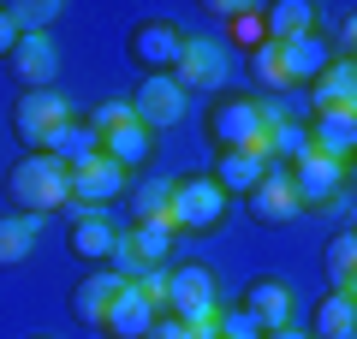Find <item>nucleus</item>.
Masks as SVG:
<instances>
[{
  "instance_id": "16",
  "label": "nucleus",
  "mask_w": 357,
  "mask_h": 339,
  "mask_svg": "<svg viewBox=\"0 0 357 339\" xmlns=\"http://www.w3.org/2000/svg\"><path fill=\"white\" fill-rule=\"evenodd\" d=\"M310 155H328V161L351 167V155H357V113H316V126H310Z\"/></svg>"
},
{
  "instance_id": "33",
  "label": "nucleus",
  "mask_w": 357,
  "mask_h": 339,
  "mask_svg": "<svg viewBox=\"0 0 357 339\" xmlns=\"http://www.w3.org/2000/svg\"><path fill=\"white\" fill-rule=\"evenodd\" d=\"M126 119H131V101H102V107L89 113V131H96V137H102V131L126 126Z\"/></svg>"
},
{
  "instance_id": "25",
  "label": "nucleus",
  "mask_w": 357,
  "mask_h": 339,
  "mask_svg": "<svg viewBox=\"0 0 357 339\" xmlns=\"http://www.w3.org/2000/svg\"><path fill=\"white\" fill-rule=\"evenodd\" d=\"M357 333V298L351 292H328V298L316 303V327H310V339H351Z\"/></svg>"
},
{
  "instance_id": "38",
  "label": "nucleus",
  "mask_w": 357,
  "mask_h": 339,
  "mask_svg": "<svg viewBox=\"0 0 357 339\" xmlns=\"http://www.w3.org/2000/svg\"><path fill=\"white\" fill-rule=\"evenodd\" d=\"M333 24H340V36H345V54H351V30H357V13H351V6H333Z\"/></svg>"
},
{
  "instance_id": "32",
  "label": "nucleus",
  "mask_w": 357,
  "mask_h": 339,
  "mask_svg": "<svg viewBox=\"0 0 357 339\" xmlns=\"http://www.w3.org/2000/svg\"><path fill=\"white\" fill-rule=\"evenodd\" d=\"M250 72H256V84H268V89H292V84H286V54H280V42H262V48L250 54Z\"/></svg>"
},
{
  "instance_id": "24",
  "label": "nucleus",
  "mask_w": 357,
  "mask_h": 339,
  "mask_svg": "<svg viewBox=\"0 0 357 339\" xmlns=\"http://www.w3.org/2000/svg\"><path fill=\"white\" fill-rule=\"evenodd\" d=\"M280 54H286V84H316L333 66V48L321 36H298V42H286Z\"/></svg>"
},
{
  "instance_id": "12",
  "label": "nucleus",
  "mask_w": 357,
  "mask_h": 339,
  "mask_svg": "<svg viewBox=\"0 0 357 339\" xmlns=\"http://www.w3.org/2000/svg\"><path fill=\"white\" fill-rule=\"evenodd\" d=\"M66 244H72L77 262H102L107 268V262H114V244H119V226L107 220L102 209H84L72 220V232H66Z\"/></svg>"
},
{
  "instance_id": "27",
  "label": "nucleus",
  "mask_w": 357,
  "mask_h": 339,
  "mask_svg": "<svg viewBox=\"0 0 357 339\" xmlns=\"http://www.w3.org/2000/svg\"><path fill=\"white\" fill-rule=\"evenodd\" d=\"M328 286L333 292H351L357 286V232H351V226L328 239Z\"/></svg>"
},
{
  "instance_id": "9",
  "label": "nucleus",
  "mask_w": 357,
  "mask_h": 339,
  "mask_svg": "<svg viewBox=\"0 0 357 339\" xmlns=\"http://www.w3.org/2000/svg\"><path fill=\"white\" fill-rule=\"evenodd\" d=\"M203 310H220L215 268H203V262L173 268V274H167V310H161V315H173V322H191V315H203Z\"/></svg>"
},
{
  "instance_id": "3",
  "label": "nucleus",
  "mask_w": 357,
  "mask_h": 339,
  "mask_svg": "<svg viewBox=\"0 0 357 339\" xmlns=\"http://www.w3.org/2000/svg\"><path fill=\"white\" fill-rule=\"evenodd\" d=\"M286 179H292L298 209H340V202L351 197V167L328 161V155H304V161H292Z\"/></svg>"
},
{
  "instance_id": "30",
  "label": "nucleus",
  "mask_w": 357,
  "mask_h": 339,
  "mask_svg": "<svg viewBox=\"0 0 357 339\" xmlns=\"http://www.w3.org/2000/svg\"><path fill=\"white\" fill-rule=\"evenodd\" d=\"M227 24H232V42H238L244 54H256L268 42V24H262V6H232L227 13Z\"/></svg>"
},
{
  "instance_id": "21",
  "label": "nucleus",
  "mask_w": 357,
  "mask_h": 339,
  "mask_svg": "<svg viewBox=\"0 0 357 339\" xmlns=\"http://www.w3.org/2000/svg\"><path fill=\"white\" fill-rule=\"evenodd\" d=\"M155 155V137L137 126V119H126V126H114V131H102V161H114L119 173H131V167H143Z\"/></svg>"
},
{
  "instance_id": "5",
  "label": "nucleus",
  "mask_w": 357,
  "mask_h": 339,
  "mask_svg": "<svg viewBox=\"0 0 357 339\" xmlns=\"http://www.w3.org/2000/svg\"><path fill=\"white\" fill-rule=\"evenodd\" d=\"M167 250H173V226L167 220H137V226H126L119 232V244H114V274L119 280H137V274H155V268L167 262Z\"/></svg>"
},
{
  "instance_id": "2",
  "label": "nucleus",
  "mask_w": 357,
  "mask_h": 339,
  "mask_svg": "<svg viewBox=\"0 0 357 339\" xmlns=\"http://www.w3.org/2000/svg\"><path fill=\"white\" fill-rule=\"evenodd\" d=\"M227 202H232V197H227L208 173H185V179H173L167 226H173V232H215V226L227 220Z\"/></svg>"
},
{
  "instance_id": "22",
  "label": "nucleus",
  "mask_w": 357,
  "mask_h": 339,
  "mask_svg": "<svg viewBox=\"0 0 357 339\" xmlns=\"http://www.w3.org/2000/svg\"><path fill=\"white\" fill-rule=\"evenodd\" d=\"M119 286H126L119 274H84V280H77V292H72V315L84 327H102V315H107V303L119 298Z\"/></svg>"
},
{
  "instance_id": "6",
  "label": "nucleus",
  "mask_w": 357,
  "mask_h": 339,
  "mask_svg": "<svg viewBox=\"0 0 357 339\" xmlns=\"http://www.w3.org/2000/svg\"><path fill=\"white\" fill-rule=\"evenodd\" d=\"M66 119H72V107H66L60 89H24V96L13 101V137H24L36 155H42V143H48Z\"/></svg>"
},
{
  "instance_id": "41",
  "label": "nucleus",
  "mask_w": 357,
  "mask_h": 339,
  "mask_svg": "<svg viewBox=\"0 0 357 339\" xmlns=\"http://www.w3.org/2000/svg\"><path fill=\"white\" fill-rule=\"evenodd\" d=\"M351 339H357V333H351Z\"/></svg>"
},
{
  "instance_id": "26",
  "label": "nucleus",
  "mask_w": 357,
  "mask_h": 339,
  "mask_svg": "<svg viewBox=\"0 0 357 339\" xmlns=\"http://www.w3.org/2000/svg\"><path fill=\"white\" fill-rule=\"evenodd\" d=\"M36 250V220L30 214H0V268H18Z\"/></svg>"
},
{
  "instance_id": "31",
  "label": "nucleus",
  "mask_w": 357,
  "mask_h": 339,
  "mask_svg": "<svg viewBox=\"0 0 357 339\" xmlns=\"http://www.w3.org/2000/svg\"><path fill=\"white\" fill-rule=\"evenodd\" d=\"M6 13H13L18 36H48V24L60 18V6H54V0H18V6H6Z\"/></svg>"
},
{
  "instance_id": "29",
  "label": "nucleus",
  "mask_w": 357,
  "mask_h": 339,
  "mask_svg": "<svg viewBox=\"0 0 357 339\" xmlns=\"http://www.w3.org/2000/svg\"><path fill=\"white\" fill-rule=\"evenodd\" d=\"M167 202H173V179H143V185L131 190L137 220H167Z\"/></svg>"
},
{
  "instance_id": "14",
  "label": "nucleus",
  "mask_w": 357,
  "mask_h": 339,
  "mask_svg": "<svg viewBox=\"0 0 357 339\" xmlns=\"http://www.w3.org/2000/svg\"><path fill=\"white\" fill-rule=\"evenodd\" d=\"M126 190V173H119L114 161H84V167H72V202L77 209H107V202Z\"/></svg>"
},
{
  "instance_id": "23",
  "label": "nucleus",
  "mask_w": 357,
  "mask_h": 339,
  "mask_svg": "<svg viewBox=\"0 0 357 339\" xmlns=\"http://www.w3.org/2000/svg\"><path fill=\"white\" fill-rule=\"evenodd\" d=\"M262 24H268V42H298V36H316V6L310 0H280V6H262Z\"/></svg>"
},
{
  "instance_id": "10",
  "label": "nucleus",
  "mask_w": 357,
  "mask_h": 339,
  "mask_svg": "<svg viewBox=\"0 0 357 339\" xmlns=\"http://www.w3.org/2000/svg\"><path fill=\"white\" fill-rule=\"evenodd\" d=\"M173 84L191 96V89H220L227 84V48L215 36H185V54L173 66Z\"/></svg>"
},
{
  "instance_id": "7",
  "label": "nucleus",
  "mask_w": 357,
  "mask_h": 339,
  "mask_svg": "<svg viewBox=\"0 0 357 339\" xmlns=\"http://www.w3.org/2000/svg\"><path fill=\"white\" fill-rule=\"evenodd\" d=\"M126 48H131V60L143 66V77H173L178 54H185V30H178L173 18H143Z\"/></svg>"
},
{
  "instance_id": "36",
  "label": "nucleus",
  "mask_w": 357,
  "mask_h": 339,
  "mask_svg": "<svg viewBox=\"0 0 357 339\" xmlns=\"http://www.w3.org/2000/svg\"><path fill=\"white\" fill-rule=\"evenodd\" d=\"M149 339H191V327H185V322H173V315H155Z\"/></svg>"
},
{
  "instance_id": "17",
  "label": "nucleus",
  "mask_w": 357,
  "mask_h": 339,
  "mask_svg": "<svg viewBox=\"0 0 357 339\" xmlns=\"http://www.w3.org/2000/svg\"><path fill=\"white\" fill-rule=\"evenodd\" d=\"M244 315H250L262 333H274V327H292V292L280 286V280H256L250 292H244V303H238Z\"/></svg>"
},
{
  "instance_id": "40",
  "label": "nucleus",
  "mask_w": 357,
  "mask_h": 339,
  "mask_svg": "<svg viewBox=\"0 0 357 339\" xmlns=\"http://www.w3.org/2000/svg\"><path fill=\"white\" fill-rule=\"evenodd\" d=\"M36 339H48V333H36Z\"/></svg>"
},
{
  "instance_id": "28",
  "label": "nucleus",
  "mask_w": 357,
  "mask_h": 339,
  "mask_svg": "<svg viewBox=\"0 0 357 339\" xmlns=\"http://www.w3.org/2000/svg\"><path fill=\"white\" fill-rule=\"evenodd\" d=\"M268 155H280V161H304V155H310V126H298V119L268 126Z\"/></svg>"
},
{
  "instance_id": "39",
  "label": "nucleus",
  "mask_w": 357,
  "mask_h": 339,
  "mask_svg": "<svg viewBox=\"0 0 357 339\" xmlns=\"http://www.w3.org/2000/svg\"><path fill=\"white\" fill-rule=\"evenodd\" d=\"M262 339H310V333H298V327H274V333H262Z\"/></svg>"
},
{
  "instance_id": "37",
  "label": "nucleus",
  "mask_w": 357,
  "mask_h": 339,
  "mask_svg": "<svg viewBox=\"0 0 357 339\" xmlns=\"http://www.w3.org/2000/svg\"><path fill=\"white\" fill-rule=\"evenodd\" d=\"M13 48H18V24H13V13L0 6V60H6Z\"/></svg>"
},
{
  "instance_id": "35",
  "label": "nucleus",
  "mask_w": 357,
  "mask_h": 339,
  "mask_svg": "<svg viewBox=\"0 0 357 339\" xmlns=\"http://www.w3.org/2000/svg\"><path fill=\"white\" fill-rule=\"evenodd\" d=\"M126 286H137V298H149L155 310H167V268H155V274H137V280H126Z\"/></svg>"
},
{
  "instance_id": "15",
  "label": "nucleus",
  "mask_w": 357,
  "mask_h": 339,
  "mask_svg": "<svg viewBox=\"0 0 357 339\" xmlns=\"http://www.w3.org/2000/svg\"><path fill=\"white\" fill-rule=\"evenodd\" d=\"M244 202H250V214H256L262 226H292L298 214H304V209H298V197H292V179H286V167H280V173L268 167V179H262V185H256Z\"/></svg>"
},
{
  "instance_id": "11",
  "label": "nucleus",
  "mask_w": 357,
  "mask_h": 339,
  "mask_svg": "<svg viewBox=\"0 0 357 339\" xmlns=\"http://www.w3.org/2000/svg\"><path fill=\"white\" fill-rule=\"evenodd\" d=\"M6 66H13V84H24V89H54L60 48H54V36H18V48L6 54Z\"/></svg>"
},
{
  "instance_id": "13",
  "label": "nucleus",
  "mask_w": 357,
  "mask_h": 339,
  "mask_svg": "<svg viewBox=\"0 0 357 339\" xmlns=\"http://www.w3.org/2000/svg\"><path fill=\"white\" fill-rule=\"evenodd\" d=\"M155 315H161V310H155L149 298H137V286H119V298L107 303V315H102L96 333H107V339H149Z\"/></svg>"
},
{
  "instance_id": "19",
  "label": "nucleus",
  "mask_w": 357,
  "mask_h": 339,
  "mask_svg": "<svg viewBox=\"0 0 357 339\" xmlns=\"http://www.w3.org/2000/svg\"><path fill=\"white\" fill-rule=\"evenodd\" d=\"M208 179H215L227 197H250V190L268 179V161H262V155H250V149H220V161H215V173H208Z\"/></svg>"
},
{
  "instance_id": "20",
  "label": "nucleus",
  "mask_w": 357,
  "mask_h": 339,
  "mask_svg": "<svg viewBox=\"0 0 357 339\" xmlns=\"http://www.w3.org/2000/svg\"><path fill=\"white\" fill-rule=\"evenodd\" d=\"M42 155H54V161L72 173V167H84V161H96V155H102V137L89 131V119H66V126L42 143Z\"/></svg>"
},
{
  "instance_id": "8",
  "label": "nucleus",
  "mask_w": 357,
  "mask_h": 339,
  "mask_svg": "<svg viewBox=\"0 0 357 339\" xmlns=\"http://www.w3.org/2000/svg\"><path fill=\"white\" fill-rule=\"evenodd\" d=\"M185 107H191V96L173 84V77H143L137 96H131V119H137L149 137H161V131H173L178 119H185Z\"/></svg>"
},
{
  "instance_id": "34",
  "label": "nucleus",
  "mask_w": 357,
  "mask_h": 339,
  "mask_svg": "<svg viewBox=\"0 0 357 339\" xmlns=\"http://www.w3.org/2000/svg\"><path fill=\"white\" fill-rule=\"evenodd\" d=\"M215 339H262V327H256L244 310H220V333Z\"/></svg>"
},
{
  "instance_id": "18",
  "label": "nucleus",
  "mask_w": 357,
  "mask_h": 339,
  "mask_svg": "<svg viewBox=\"0 0 357 339\" xmlns=\"http://www.w3.org/2000/svg\"><path fill=\"white\" fill-rule=\"evenodd\" d=\"M310 101H316V113H357V66L333 60L328 72L310 84Z\"/></svg>"
},
{
  "instance_id": "1",
  "label": "nucleus",
  "mask_w": 357,
  "mask_h": 339,
  "mask_svg": "<svg viewBox=\"0 0 357 339\" xmlns=\"http://www.w3.org/2000/svg\"><path fill=\"white\" fill-rule=\"evenodd\" d=\"M6 202H13V214L42 220V214H54V209L72 202V173H66L54 155H24V161L6 173Z\"/></svg>"
},
{
  "instance_id": "4",
  "label": "nucleus",
  "mask_w": 357,
  "mask_h": 339,
  "mask_svg": "<svg viewBox=\"0 0 357 339\" xmlns=\"http://www.w3.org/2000/svg\"><path fill=\"white\" fill-rule=\"evenodd\" d=\"M208 131L220 137V149H250L268 161V126H262V107L250 96H220L208 107Z\"/></svg>"
}]
</instances>
